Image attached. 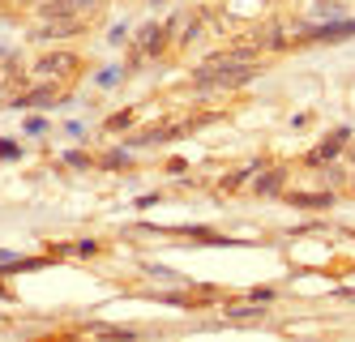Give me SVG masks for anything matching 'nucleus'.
<instances>
[{
    "instance_id": "nucleus-1",
    "label": "nucleus",
    "mask_w": 355,
    "mask_h": 342,
    "mask_svg": "<svg viewBox=\"0 0 355 342\" xmlns=\"http://www.w3.org/2000/svg\"><path fill=\"white\" fill-rule=\"evenodd\" d=\"M82 31V22H78V13H73V17H47L43 26H39V31H35V39H69V35H78Z\"/></svg>"
},
{
    "instance_id": "nucleus-2",
    "label": "nucleus",
    "mask_w": 355,
    "mask_h": 342,
    "mask_svg": "<svg viewBox=\"0 0 355 342\" xmlns=\"http://www.w3.org/2000/svg\"><path fill=\"white\" fill-rule=\"evenodd\" d=\"M39 73L43 77H69V73H78V56H69V51H52V56L39 60Z\"/></svg>"
},
{
    "instance_id": "nucleus-3",
    "label": "nucleus",
    "mask_w": 355,
    "mask_h": 342,
    "mask_svg": "<svg viewBox=\"0 0 355 342\" xmlns=\"http://www.w3.org/2000/svg\"><path fill=\"white\" fill-rule=\"evenodd\" d=\"M163 43H167V26H141V31H137V47L150 51V56L163 51Z\"/></svg>"
},
{
    "instance_id": "nucleus-4",
    "label": "nucleus",
    "mask_w": 355,
    "mask_h": 342,
    "mask_svg": "<svg viewBox=\"0 0 355 342\" xmlns=\"http://www.w3.org/2000/svg\"><path fill=\"white\" fill-rule=\"evenodd\" d=\"M347 137H351V133H347V128H338V133H334V137H329V142H325L321 150H313V163H325V159H334V154H338V150L347 146Z\"/></svg>"
},
{
    "instance_id": "nucleus-5",
    "label": "nucleus",
    "mask_w": 355,
    "mask_h": 342,
    "mask_svg": "<svg viewBox=\"0 0 355 342\" xmlns=\"http://www.w3.org/2000/svg\"><path fill=\"white\" fill-rule=\"evenodd\" d=\"M39 13H43V22H47V17H73L78 9H73V0H43Z\"/></svg>"
},
{
    "instance_id": "nucleus-6",
    "label": "nucleus",
    "mask_w": 355,
    "mask_h": 342,
    "mask_svg": "<svg viewBox=\"0 0 355 342\" xmlns=\"http://www.w3.org/2000/svg\"><path fill=\"white\" fill-rule=\"evenodd\" d=\"M317 39H325V43H334V39H347V35H355V22H334V26H321V31H313Z\"/></svg>"
},
{
    "instance_id": "nucleus-7",
    "label": "nucleus",
    "mask_w": 355,
    "mask_h": 342,
    "mask_svg": "<svg viewBox=\"0 0 355 342\" xmlns=\"http://www.w3.org/2000/svg\"><path fill=\"white\" fill-rule=\"evenodd\" d=\"M47 103H56V90L47 86V90H31L26 99H17V108H47Z\"/></svg>"
},
{
    "instance_id": "nucleus-8",
    "label": "nucleus",
    "mask_w": 355,
    "mask_h": 342,
    "mask_svg": "<svg viewBox=\"0 0 355 342\" xmlns=\"http://www.w3.org/2000/svg\"><path fill=\"white\" fill-rule=\"evenodd\" d=\"M283 176H287L283 167H278V171H270V176H261V180H257V193H261V197L278 193V184H283Z\"/></svg>"
},
{
    "instance_id": "nucleus-9",
    "label": "nucleus",
    "mask_w": 355,
    "mask_h": 342,
    "mask_svg": "<svg viewBox=\"0 0 355 342\" xmlns=\"http://www.w3.org/2000/svg\"><path fill=\"white\" fill-rule=\"evenodd\" d=\"M291 201H295V205H309V210H325V205H329V193H321V197H317V193H300V197H291Z\"/></svg>"
},
{
    "instance_id": "nucleus-10",
    "label": "nucleus",
    "mask_w": 355,
    "mask_h": 342,
    "mask_svg": "<svg viewBox=\"0 0 355 342\" xmlns=\"http://www.w3.org/2000/svg\"><path fill=\"white\" fill-rule=\"evenodd\" d=\"M232 317H236V321H244V317L257 321V317H261V308H244V304H240V308H232Z\"/></svg>"
},
{
    "instance_id": "nucleus-11",
    "label": "nucleus",
    "mask_w": 355,
    "mask_h": 342,
    "mask_svg": "<svg viewBox=\"0 0 355 342\" xmlns=\"http://www.w3.org/2000/svg\"><path fill=\"white\" fill-rule=\"evenodd\" d=\"M0 154H5V159H17V146L13 142H0Z\"/></svg>"
},
{
    "instance_id": "nucleus-12",
    "label": "nucleus",
    "mask_w": 355,
    "mask_h": 342,
    "mask_svg": "<svg viewBox=\"0 0 355 342\" xmlns=\"http://www.w3.org/2000/svg\"><path fill=\"white\" fill-rule=\"evenodd\" d=\"M98 0H73V9H94Z\"/></svg>"
},
{
    "instance_id": "nucleus-13",
    "label": "nucleus",
    "mask_w": 355,
    "mask_h": 342,
    "mask_svg": "<svg viewBox=\"0 0 355 342\" xmlns=\"http://www.w3.org/2000/svg\"><path fill=\"white\" fill-rule=\"evenodd\" d=\"M21 5H43V0H21Z\"/></svg>"
}]
</instances>
